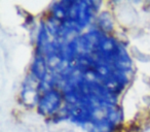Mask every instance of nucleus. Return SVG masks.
<instances>
[{
	"instance_id": "1",
	"label": "nucleus",
	"mask_w": 150,
	"mask_h": 132,
	"mask_svg": "<svg viewBox=\"0 0 150 132\" xmlns=\"http://www.w3.org/2000/svg\"><path fill=\"white\" fill-rule=\"evenodd\" d=\"M61 105V95L57 90L50 89L44 93L39 100V109L40 113L43 115H52L56 113Z\"/></svg>"
},
{
	"instance_id": "2",
	"label": "nucleus",
	"mask_w": 150,
	"mask_h": 132,
	"mask_svg": "<svg viewBox=\"0 0 150 132\" xmlns=\"http://www.w3.org/2000/svg\"><path fill=\"white\" fill-rule=\"evenodd\" d=\"M32 70H33L34 76L39 80H43L46 76V67H45V61L43 59V56L41 54H38L36 56L35 60H34L33 63V67H32Z\"/></svg>"
}]
</instances>
